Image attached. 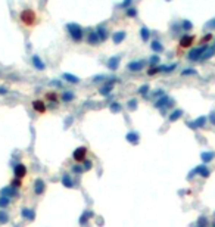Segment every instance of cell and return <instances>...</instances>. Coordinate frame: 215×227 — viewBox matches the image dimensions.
Masks as SVG:
<instances>
[{
	"label": "cell",
	"instance_id": "26",
	"mask_svg": "<svg viewBox=\"0 0 215 227\" xmlns=\"http://www.w3.org/2000/svg\"><path fill=\"white\" fill-rule=\"evenodd\" d=\"M180 27H181V31H192L193 30V24L189 19H183L180 22Z\"/></svg>",
	"mask_w": 215,
	"mask_h": 227
},
{
	"label": "cell",
	"instance_id": "16",
	"mask_svg": "<svg viewBox=\"0 0 215 227\" xmlns=\"http://www.w3.org/2000/svg\"><path fill=\"white\" fill-rule=\"evenodd\" d=\"M96 33H97V36H99V38H100V41H102V43H103V41H106V40L109 38V31H108V28H106V27H103V25L97 27Z\"/></svg>",
	"mask_w": 215,
	"mask_h": 227
},
{
	"label": "cell",
	"instance_id": "37",
	"mask_svg": "<svg viewBox=\"0 0 215 227\" xmlns=\"http://www.w3.org/2000/svg\"><path fill=\"white\" fill-rule=\"evenodd\" d=\"M10 186H13L15 189L21 187V186H22V178H18V177H15V178L10 181Z\"/></svg>",
	"mask_w": 215,
	"mask_h": 227
},
{
	"label": "cell",
	"instance_id": "6",
	"mask_svg": "<svg viewBox=\"0 0 215 227\" xmlns=\"http://www.w3.org/2000/svg\"><path fill=\"white\" fill-rule=\"evenodd\" d=\"M86 43L88 44V46H99V44H100L102 41H100V38H99L97 33L94 31V30H91V31H88V33H87Z\"/></svg>",
	"mask_w": 215,
	"mask_h": 227
},
{
	"label": "cell",
	"instance_id": "48",
	"mask_svg": "<svg viewBox=\"0 0 215 227\" xmlns=\"http://www.w3.org/2000/svg\"><path fill=\"white\" fill-rule=\"evenodd\" d=\"M52 84H53V86H58V87H62L61 81H52Z\"/></svg>",
	"mask_w": 215,
	"mask_h": 227
},
{
	"label": "cell",
	"instance_id": "17",
	"mask_svg": "<svg viewBox=\"0 0 215 227\" xmlns=\"http://www.w3.org/2000/svg\"><path fill=\"white\" fill-rule=\"evenodd\" d=\"M21 217L25 218V220H28V221H33V220L35 218V214H34V211L30 210V208H22V210H21Z\"/></svg>",
	"mask_w": 215,
	"mask_h": 227
},
{
	"label": "cell",
	"instance_id": "40",
	"mask_svg": "<svg viewBox=\"0 0 215 227\" xmlns=\"http://www.w3.org/2000/svg\"><path fill=\"white\" fill-rule=\"evenodd\" d=\"M202 158H203L205 162H209L214 158V152H205V153H202Z\"/></svg>",
	"mask_w": 215,
	"mask_h": 227
},
{
	"label": "cell",
	"instance_id": "42",
	"mask_svg": "<svg viewBox=\"0 0 215 227\" xmlns=\"http://www.w3.org/2000/svg\"><path fill=\"white\" fill-rule=\"evenodd\" d=\"M81 165H83L84 171H88V170H91V167H93V162H91L90 159H86V161H84Z\"/></svg>",
	"mask_w": 215,
	"mask_h": 227
},
{
	"label": "cell",
	"instance_id": "35",
	"mask_svg": "<svg viewBox=\"0 0 215 227\" xmlns=\"http://www.w3.org/2000/svg\"><path fill=\"white\" fill-rule=\"evenodd\" d=\"M137 92H138L141 96H148V93H149V86H148V84H143L141 87H138Z\"/></svg>",
	"mask_w": 215,
	"mask_h": 227
},
{
	"label": "cell",
	"instance_id": "34",
	"mask_svg": "<svg viewBox=\"0 0 215 227\" xmlns=\"http://www.w3.org/2000/svg\"><path fill=\"white\" fill-rule=\"evenodd\" d=\"M109 109H111L113 114H116V112H121V111H122V106L119 105L118 102H112V103H111V106H109Z\"/></svg>",
	"mask_w": 215,
	"mask_h": 227
},
{
	"label": "cell",
	"instance_id": "49",
	"mask_svg": "<svg viewBox=\"0 0 215 227\" xmlns=\"http://www.w3.org/2000/svg\"><path fill=\"white\" fill-rule=\"evenodd\" d=\"M211 121L215 124V112H214V114H211Z\"/></svg>",
	"mask_w": 215,
	"mask_h": 227
},
{
	"label": "cell",
	"instance_id": "39",
	"mask_svg": "<svg viewBox=\"0 0 215 227\" xmlns=\"http://www.w3.org/2000/svg\"><path fill=\"white\" fill-rule=\"evenodd\" d=\"M181 75L183 77H186V75H196V71L193 70V68H187V70L181 71Z\"/></svg>",
	"mask_w": 215,
	"mask_h": 227
},
{
	"label": "cell",
	"instance_id": "31",
	"mask_svg": "<svg viewBox=\"0 0 215 227\" xmlns=\"http://www.w3.org/2000/svg\"><path fill=\"white\" fill-rule=\"evenodd\" d=\"M137 13H138V12H137V9H136L134 6H131V8L125 9V16H127V18H131V19H133V18H136V16H137Z\"/></svg>",
	"mask_w": 215,
	"mask_h": 227
},
{
	"label": "cell",
	"instance_id": "46",
	"mask_svg": "<svg viewBox=\"0 0 215 227\" xmlns=\"http://www.w3.org/2000/svg\"><path fill=\"white\" fill-rule=\"evenodd\" d=\"M206 28H214V30H215V19H212V21L208 22V24H206Z\"/></svg>",
	"mask_w": 215,
	"mask_h": 227
},
{
	"label": "cell",
	"instance_id": "29",
	"mask_svg": "<svg viewBox=\"0 0 215 227\" xmlns=\"http://www.w3.org/2000/svg\"><path fill=\"white\" fill-rule=\"evenodd\" d=\"M181 115H183V111H181V109H175V111H173V112H171V115H170V121H171V123H174V121H177Z\"/></svg>",
	"mask_w": 215,
	"mask_h": 227
},
{
	"label": "cell",
	"instance_id": "22",
	"mask_svg": "<svg viewBox=\"0 0 215 227\" xmlns=\"http://www.w3.org/2000/svg\"><path fill=\"white\" fill-rule=\"evenodd\" d=\"M214 55H215V46H208V47H206V50L203 52V55H202L200 61H208V59H211Z\"/></svg>",
	"mask_w": 215,
	"mask_h": 227
},
{
	"label": "cell",
	"instance_id": "2",
	"mask_svg": "<svg viewBox=\"0 0 215 227\" xmlns=\"http://www.w3.org/2000/svg\"><path fill=\"white\" fill-rule=\"evenodd\" d=\"M66 30H68V34L71 37V40H72L74 43H81L84 40V30L81 25L75 24V22H69V24H66Z\"/></svg>",
	"mask_w": 215,
	"mask_h": 227
},
{
	"label": "cell",
	"instance_id": "30",
	"mask_svg": "<svg viewBox=\"0 0 215 227\" xmlns=\"http://www.w3.org/2000/svg\"><path fill=\"white\" fill-rule=\"evenodd\" d=\"M159 68H161V72H171L177 68V65L175 63H173V65H159Z\"/></svg>",
	"mask_w": 215,
	"mask_h": 227
},
{
	"label": "cell",
	"instance_id": "9",
	"mask_svg": "<svg viewBox=\"0 0 215 227\" xmlns=\"http://www.w3.org/2000/svg\"><path fill=\"white\" fill-rule=\"evenodd\" d=\"M113 84H115V80L112 81H105V84L99 88V93L102 96H109L112 93V90H113Z\"/></svg>",
	"mask_w": 215,
	"mask_h": 227
},
{
	"label": "cell",
	"instance_id": "5",
	"mask_svg": "<svg viewBox=\"0 0 215 227\" xmlns=\"http://www.w3.org/2000/svg\"><path fill=\"white\" fill-rule=\"evenodd\" d=\"M195 41H196V37L195 36H192V34H184V36H181V38H180V41H178V46L181 47V49H190L195 44Z\"/></svg>",
	"mask_w": 215,
	"mask_h": 227
},
{
	"label": "cell",
	"instance_id": "4",
	"mask_svg": "<svg viewBox=\"0 0 215 227\" xmlns=\"http://www.w3.org/2000/svg\"><path fill=\"white\" fill-rule=\"evenodd\" d=\"M87 148L86 146H80V148H77L75 150H74V153H72V158H74V161L77 162V164H83L86 159H87Z\"/></svg>",
	"mask_w": 215,
	"mask_h": 227
},
{
	"label": "cell",
	"instance_id": "12",
	"mask_svg": "<svg viewBox=\"0 0 215 227\" xmlns=\"http://www.w3.org/2000/svg\"><path fill=\"white\" fill-rule=\"evenodd\" d=\"M119 62H121V56H112V58L108 59L106 66L109 68L111 71H116L118 68H119Z\"/></svg>",
	"mask_w": 215,
	"mask_h": 227
},
{
	"label": "cell",
	"instance_id": "11",
	"mask_svg": "<svg viewBox=\"0 0 215 227\" xmlns=\"http://www.w3.org/2000/svg\"><path fill=\"white\" fill-rule=\"evenodd\" d=\"M31 62H33V66L35 68L37 71H44L46 70V63L43 62V59L38 55H33L31 56Z\"/></svg>",
	"mask_w": 215,
	"mask_h": 227
},
{
	"label": "cell",
	"instance_id": "45",
	"mask_svg": "<svg viewBox=\"0 0 215 227\" xmlns=\"http://www.w3.org/2000/svg\"><path fill=\"white\" fill-rule=\"evenodd\" d=\"M72 171H74V173H77V174H81V173H84V168H83V165H81V164H77V165H74V167H72Z\"/></svg>",
	"mask_w": 215,
	"mask_h": 227
},
{
	"label": "cell",
	"instance_id": "28",
	"mask_svg": "<svg viewBox=\"0 0 215 227\" xmlns=\"http://www.w3.org/2000/svg\"><path fill=\"white\" fill-rule=\"evenodd\" d=\"M44 99H46L47 102L56 103V102H58V93H56V92H47V93L44 95Z\"/></svg>",
	"mask_w": 215,
	"mask_h": 227
},
{
	"label": "cell",
	"instance_id": "14",
	"mask_svg": "<svg viewBox=\"0 0 215 227\" xmlns=\"http://www.w3.org/2000/svg\"><path fill=\"white\" fill-rule=\"evenodd\" d=\"M0 195H3V196H8V198H16L18 196V190L13 187V186H8V187H3L2 192H0Z\"/></svg>",
	"mask_w": 215,
	"mask_h": 227
},
{
	"label": "cell",
	"instance_id": "21",
	"mask_svg": "<svg viewBox=\"0 0 215 227\" xmlns=\"http://www.w3.org/2000/svg\"><path fill=\"white\" fill-rule=\"evenodd\" d=\"M127 142H130V143H133V145H137V143L140 142L138 133H137V131H130V133H127Z\"/></svg>",
	"mask_w": 215,
	"mask_h": 227
},
{
	"label": "cell",
	"instance_id": "44",
	"mask_svg": "<svg viewBox=\"0 0 215 227\" xmlns=\"http://www.w3.org/2000/svg\"><path fill=\"white\" fill-rule=\"evenodd\" d=\"M211 40H212V34H211V33H208L206 36H203V37H202L200 44H206V43H208V41H211Z\"/></svg>",
	"mask_w": 215,
	"mask_h": 227
},
{
	"label": "cell",
	"instance_id": "10",
	"mask_svg": "<svg viewBox=\"0 0 215 227\" xmlns=\"http://www.w3.org/2000/svg\"><path fill=\"white\" fill-rule=\"evenodd\" d=\"M13 175L18 177V178H24V177L27 175V167L24 165L22 162L16 164V165L13 167Z\"/></svg>",
	"mask_w": 215,
	"mask_h": 227
},
{
	"label": "cell",
	"instance_id": "36",
	"mask_svg": "<svg viewBox=\"0 0 215 227\" xmlns=\"http://www.w3.org/2000/svg\"><path fill=\"white\" fill-rule=\"evenodd\" d=\"M158 72H161V68H159V65L158 66H150L149 70H148V75H156Z\"/></svg>",
	"mask_w": 215,
	"mask_h": 227
},
{
	"label": "cell",
	"instance_id": "20",
	"mask_svg": "<svg viewBox=\"0 0 215 227\" xmlns=\"http://www.w3.org/2000/svg\"><path fill=\"white\" fill-rule=\"evenodd\" d=\"M62 185H63L65 187H74V186H75L72 177H71L68 173H63V175H62Z\"/></svg>",
	"mask_w": 215,
	"mask_h": 227
},
{
	"label": "cell",
	"instance_id": "15",
	"mask_svg": "<svg viewBox=\"0 0 215 227\" xmlns=\"http://www.w3.org/2000/svg\"><path fill=\"white\" fill-rule=\"evenodd\" d=\"M33 108H34V111L37 112V114H44L46 112V102H43V100H40V99H37V100H34L33 102Z\"/></svg>",
	"mask_w": 215,
	"mask_h": 227
},
{
	"label": "cell",
	"instance_id": "7",
	"mask_svg": "<svg viewBox=\"0 0 215 227\" xmlns=\"http://www.w3.org/2000/svg\"><path fill=\"white\" fill-rule=\"evenodd\" d=\"M145 63H146L145 61H131L127 63V70L130 72H138L145 68Z\"/></svg>",
	"mask_w": 215,
	"mask_h": 227
},
{
	"label": "cell",
	"instance_id": "3",
	"mask_svg": "<svg viewBox=\"0 0 215 227\" xmlns=\"http://www.w3.org/2000/svg\"><path fill=\"white\" fill-rule=\"evenodd\" d=\"M206 47H208V44H200V46H198V47H193L192 50L189 52L187 59H189L190 62H198V61H200V58H202L203 52L206 50Z\"/></svg>",
	"mask_w": 215,
	"mask_h": 227
},
{
	"label": "cell",
	"instance_id": "19",
	"mask_svg": "<svg viewBox=\"0 0 215 227\" xmlns=\"http://www.w3.org/2000/svg\"><path fill=\"white\" fill-rule=\"evenodd\" d=\"M150 36H152V33H150V30L148 27H141L140 28V37H141L143 43H148L150 40Z\"/></svg>",
	"mask_w": 215,
	"mask_h": 227
},
{
	"label": "cell",
	"instance_id": "18",
	"mask_svg": "<svg viewBox=\"0 0 215 227\" xmlns=\"http://www.w3.org/2000/svg\"><path fill=\"white\" fill-rule=\"evenodd\" d=\"M62 78L65 80V81H68V83H71V84H78L81 80L77 77V75H74V74H69V72H63L62 74Z\"/></svg>",
	"mask_w": 215,
	"mask_h": 227
},
{
	"label": "cell",
	"instance_id": "24",
	"mask_svg": "<svg viewBox=\"0 0 215 227\" xmlns=\"http://www.w3.org/2000/svg\"><path fill=\"white\" fill-rule=\"evenodd\" d=\"M205 124H206V118L205 117H200V118H198L193 123H189V127L190 128H199V127H205Z\"/></svg>",
	"mask_w": 215,
	"mask_h": 227
},
{
	"label": "cell",
	"instance_id": "47",
	"mask_svg": "<svg viewBox=\"0 0 215 227\" xmlns=\"http://www.w3.org/2000/svg\"><path fill=\"white\" fill-rule=\"evenodd\" d=\"M0 95H2V96L3 95H8V88L6 87H0Z\"/></svg>",
	"mask_w": 215,
	"mask_h": 227
},
{
	"label": "cell",
	"instance_id": "33",
	"mask_svg": "<svg viewBox=\"0 0 215 227\" xmlns=\"http://www.w3.org/2000/svg\"><path fill=\"white\" fill-rule=\"evenodd\" d=\"M9 221V214L5 210H0V224H6Z\"/></svg>",
	"mask_w": 215,
	"mask_h": 227
},
{
	"label": "cell",
	"instance_id": "13",
	"mask_svg": "<svg viewBox=\"0 0 215 227\" xmlns=\"http://www.w3.org/2000/svg\"><path fill=\"white\" fill-rule=\"evenodd\" d=\"M125 38H127V33H125L124 30L115 31V33L112 34V41H113L115 44H121V43H122Z\"/></svg>",
	"mask_w": 215,
	"mask_h": 227
},
{
	"label": "cell",
	"instance_id": "43",
	"mask_svg": "<svg viewBox=\"0 0 215 227\" xmlns=\"http://www.w3.org/2000/svg\"><path fill=\"white\" fill-rule=\"evenodd\" d=\"M131 3H133V0H124V2L119 5V9H128V8H131Z\"/></svg>",
	"mask_w": 215,
	"mask_h": 227
},
{
	"label": "cell",
	"instance_id": "51",
	"mask_svg": "<svg viewBox=\"0 0 215 227\" xmlns=\"http://www.w3.org/2000/svg\"><path fill=\"white\" fill-rule=\"evenodd\" d=\"M214 46H215V44H214Z\"/></svg>",
	"mask_w": 215,
	"mask_h": 227
},
{
	"label": "cell",
	"instance_id": "23",
	"mask_svg": "<svg viewBox=\"0 0 215 227\" xmlns=\"http://www.w3.org/2000/svg\"><path fill=\"white\" fill-rule=\"evenodd\" d=\"M150 49H152L155 53H162V52H164V46H162V43H161L159 40H152Z\"/></svg>",
	"mask_w": 215,
	"mask_h": 227
},
{
	"label": "cell",
	"instance_id": "1",
	"mask_svg": "<svg viewBox=\"0 0 215 227\" xmlns=\"http://www.w3.org/2000/svg\"><path fill=\"white\" fill-rule=\"evenodd\" d=\"M19 21L25 27L31 28V27H34V25L38 24V15L33 9H24V10L19 12Z\"/></svg>",
	"mask_w": 215,
	"mask_h": 227
},
{
	"label": "cell",
	"instance_id": "38",
	"mask_svg": "<svg viewBox=\"0 0 215 227\" xmlns=\"http://www.w3.org/2000/svg\"><path fill=\"white\" fill-rule=\"evenodd\" d=\"M127 108H128L130 111H136V109H137V100H136V99H131V100H128V103H127Z\"/></svg>",
	"mask_w": 215,
	"mask_h": 227
},
{
	"label": "cell",
	"instance_id": "8",
	"mask_svg": "<svg viewBox=\"0 0 215 227\" xmlns=\"http://www.w3.org/2000/svg\"><path fill=\"white\" fill-rule=\"evenodd\" d=\"M33 190H34V195H37V196H41V195L46 192V183H44L43 178H37V180L34 181Z\"/></svg>",
	"mask_w": 215,
	"mask_h": 227
},
{
	"label": "cell",
	"instance_id": "41",
	"mask_svg": "<svg viewBox=\"0 0 215 227\" xmlns=\"http://www.w3.org/2000/svg\"><path fill=\"white\" fill-rule=\"evenodd\" d=\"M149 62H150V66H158V63H159V55H153L149 59Z\"/></svg>",
	"mask_w": 215,
	"mask_h": 227
},
{
	"label": "cell",
	"instance_id": "25",
	"mask_svg": "<svg viewBox=\"0 0 215 227\" xmlns=\"http://www.w3.org/2000/svg\"><path fill=\"white\" fill-rule=\"evenodd\" d=\"M62 102H65V103H68V102H72L74 99H75V93L74 92H68V90H65V92L62 93Z\"/></svg>",
	"mask_w": 215,
	"mask_h": 227
},
{
	"label": "cell",
	"instance_id": "32",
	"mask_svg": "<svg viewBox=\"0 0 215 227\" xmlns=\"http://www.w3.org/2000/svg\"><path fill=\"white\" fill-rule=\"evenodd\" d=\"M90 217H93V214H91L90 211H86V212L81 215V218H80V224H81V226H86V224L88 223V218H90Z\"/></svg>",
	"mask_w": 215,
	"mask_h": 227
},
{
	"label": "cell",
	"instance_id": "27",
	"mask_svg": "<svg viewBox=\"0 0 215 227\" xmlns=\"http://www.w3.org/2000/svg\"><path fill=\"white\" fill-rule=\"evenodd\" d=\"M9 205H10V198L0 195V210H5V208H8Z\"/></svg>",
	"mask_w": 215,
	"mask_h": 227
},
{
	"label": "cell",
	"instance_id": "50",
	"mask_svg": "<svg viewBox=\"0 0 215 227\" xmlns=\"http://www.w3.org/2000/svg\"><path fill=\"white\" fill-rule=\"evenodd\" d=\"M166 2H170V0H166Z\"/></svg>",
	"mask_w": 215,
	"mask_h": 227
}]
</instances>
